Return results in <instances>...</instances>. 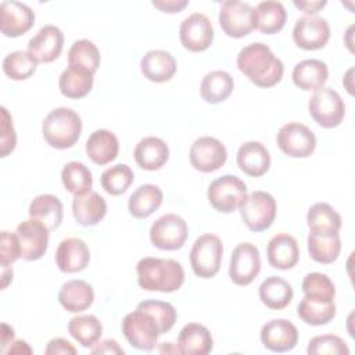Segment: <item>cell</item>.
I'll return each instance as SVG.
<instances>
[{
	"mask_svg": "<svg viewBox=\"0 0 355 355\" xmlns=\"http://www.w3.org/2000/svg\"><path fill=\"white\" fill-rule=\"evenodd\" d=\"M100 51L92 40L80 39L73 42L69 47L68 65L83 67L89 69L92 73H96V71L100 67Z\"/></svg>",
	"mask_w": 355,
	"mask_h": 355,
	"instance_id": "42",
	"label": "cell"
},
{
	"mask_svg": "<svg viewBox=\"0 0 355 355\" xmlns=\"http://www.w3.org/2000/svg\"><path fill=\"white\" fill-rule=\"evenodd\" d=\"M82 133V119L67 107L51 110L42 123V135L46 143L58 150H67L76 144Z\"/></svg>",
	"mask_w": 355,
	"mask_h": 355,
	"instance_id": "3",
	"label": "cell"
},
{
	"mask_svg": "<svg viewBox=\"0 0 355 355\" xmlns=\"http://www.w3.org/2000/svg\"><path fill=\"white\" fill-rule=\"evenodd\" d=\"M49 229L36 219H26L17 226V236L21 245V258L25 261L40 259L49 247Z\"/></svg>",
	"mask_w": 355,
	"mask_h": 355,
	"instance_id": "16",
	"label": "cell"
},
{
	"mask_svg": "<svg viewBox=\"0 0 355 355\" xmlns=\"http://www.w3.org/2000/svg\"><path fill=\"white\" fill-rule=\"evenodd\" d=\"M308 112L319 126L333 129L341 125L345 116V104L336 90L323 86L311 96Z\"/></svg>",
	"mask_w": 355,
	"mask_h": 355,
	"instance_id": "7",
	"label": "cell"
},
{
	"mask_svg": "<svg viewBox=\"0 0 355 355\" xmlns=\"http://www.w3.org/2000/svg\"><path fill=\"white\" fill-rule=\"evenodd\" d=\"M72 214L75 220L82 226L97 225L107 214V202L97 191L73 196Z\"/></svg>",
	"mask_w": 355,
	"mask_h": 355,
	"instance_id": "26",
	"label": "cell"
},
{
	"mask_svg": "<svg viewBox=\"0 0 355 355\" xmlns=\"http://www.w3.org/2000/svg\"><path fill=\"white\" fill-rule=\"evenodd\" d=\"M306 352L309 355H348L349 348L341 337L336 334H322L309 340Z\"/></svg>",
	"mask_w": 355,
	"mask_h": 355,
	"instance_id": "46",
	"label": "cell"
},
{
	"mask_svg": "<svg viewBox=\"0 0 355 355\" xmlns=\"http://www.w3.org/2000/svg\"><path fill=\"white\" fill-rule=\"evenodd\" d=\"M12 280V269L10 266H1V288L4 290Z\"/></svg>",
	"mask_w": 355,
	"mask_h": 355,
	"instance_id": "55",
	"label": "cell"
},
{
	"mask_svg": "<svg viewBox=\"0 0 355 355\" xmlns=\"http://www.w3.org/2000/svg\"><path fill=\"white\" fill-rule=\"evenodd\" d=\"M136 164L144 171H158L169 158L168 144L155 136H147L141 139L133 151Z\"/></svg>",
	"mask_w": 355,
	"mask_h": 355,
	"instance_id": "24",
	"label": "cell"
},
{
	"mask_svg": "<svg viewBox=\"0 0 355 355\" xmlns=\"http://www.w3.org/2000/svg\"><path fill=\"white\" fill-rule=\"evenodd\" d=\"M92 354H123V348L119 347V344L115 340L107 338L101 343H97L90 348Z\"/></svg>",
	"mask_w": 355,
	"mask_h": 355,
	"instance_id": "51",
	"label": "cell"
},
{
	"mask_svg": "<svg viewBox=\"0 0 355 355\" xmlns=\"http://www.w3.org/2000/svg\"><path fill=\"white\" fill-rule=\"evenodd\" d=\"M330 39V25L322 17H301L295 21L293 28L294 43L304 50L323 49Z\"/></svg>",
	"mask_w": 355,
	"mask_h": 355,
	"instance_id": "15",
	"label": "cell"
},
{
	"mask_svg": "<svg viewBox=\"0 0 355 355\" xmlns=\"http://www.w3.org/2000/svg\"><path fill=\"white\" fill-rule=\"evenodd\" d=\"M178 347L186 355H207L214 348L211 331L200 323H187L179 333Z\"/></svg>",
	"mask_w": 355,
	"mask_h": 355,
	"instance_id": "29",
	"label": "cell"
},
{
	"mask_svg": "<svg viewBox=\"0 0 355 355\" xmlns=\"http://www.w3.org/2000/svg\"><path fill=\"white\" fill-rule=\"evenodd\" d=\"M0 265L10 266L18 258H21V245L17 233H11L7 230L1 232L0 237Z\"/></svg>",
	"mask_w": 355,
	"mask_h": 355,
	"instance_id": "47",
	"label": "cell"
},
{
	"mask_svg": "<svg viewBox=\"0 0 355 355\" xmlns=\"http://www.w3.org/2000/svg\"><path fill=\"white\" fill-rule=\"evenodd\" d=\"M189 158L196 171L209 173L225 165L227 159V150L216 137L201 136L191 144Z\"/></svg>",
	"mask_w": 355,
	"mask_h": 355,
	"instance_id": "12",
	"label": "cell"
},
{
	"mask_svg": "<svg viewBox=\"0 0 355 355\" xmlns=\"http://www.w3.org/2000/svg\"><path fill=\"white\" fill-rule=\"evenodd\" d=\"M6 354H32V348L28 345L26 341L18 340L10 345V348L6 351Z\"/></svg>",
	"mask_w": 355,
	"mask_h": 355,
	"instance_id": "54",
	"label": "cell"
},
{
	"mask_svg": "<svg viewBox=\"0 0 355 355\" xmlns=\"http://www.w3.org/2000/svg\"><path fill=\"white\" fill-rule=\"evenodd\" d=\"M182 46L193 53L207 50L214 42V26L211 19L201 12H193L186 17L179 28Z\"/></svg>",
	"mask_w": 355,
	"mask_h": 355,
	"instance_id": "13",
	"label": "cell"
},
{
	"mask_svg": "<svg viewBox=\"0 0 355 355\" xmlns=\"http://www.w3.org/2000/svg\"><path fill=\"white\" fill-rule=\"evenodd\" d=\"M153 6L162 12L175 14V12H180L184 7H187L189 1L187 0H155L153 1Z\"/></svg>",
	"mask_w": 355,
	"mask_h": 355,
	"instance_id": "50",
	"label": "cell"
},
{
	"mask_svg": "<svg viewBox=\"0 0 355 355\" xmlns=\"http://www.w3.org/2000/svg\"><path fill=\"white\" fill-rule=\"evenodd\" d=\"M298 318L311 326L327 324L336 316L334 300L304 295L297 306Z\"/></svg>",
	"mask_w": 355,
	"mask_h": 355,
	"instance_id": "31",
	"label": "cell"
},
{
	"mask_svg": "<svg viewBox=\"0 0 355 355\" xmlns=\"http://www.w3.org/2000/svg\"><path fill=\"white\" fill-rule=\"evenodd\" d=\"M219 25L229 37L240 39L250 35L255 29L254 7L237 0L223 1L219 10Z\"/></svg>",
	"mask_w": 355,
	"mask_h": 355,
	"instance_id": "10",
	"label": "cell"
},
{
	"mask_svg": "<svg viewBox=\"0 0 355 355\" xmlns=\"http://www.w3.org/2000/svg\"><path fill=\"white\" fill-rule=\"evenodd\" d=\"M14 336H15V333H14L12 327H10L8 324L3 323L1 324V349H3V352H6V347L7 345L12 344Z\"/></svg>",
	"mask_w": 355,
	"mask_h": 355,
	"instance_id": "53",
	"label": "cell"
},
{
	"mask_svg": "<svg viewBox=\"0 0 355 355\" xmlns=\"http://www.w3.org/2000/svg\"><path fill=\"white\" fill-rule=\"evenodd\" d=\"M58 301L64 309L72 313L86 311L94 301L93 287L80 279L65 282L58 291Z\"/></svg>",
	"mask_w": 355,
	"mask_h": 355,
	"instance_id": "27",
	"label": "cell"
},
{
	"mask_svg": "<svg viewBox=\"0 0 355 355\" xmlns=\"http://www.w3.org/2000/svg\"><path fill=\"white\" fill-rule=\"evenodd\" d=\"M223 255V244L216 234L205 233L196 239L190 250V265L196 276L201 279L214 277L219 269Z\"/></svg>",
	"mask_w": 355,
	"mask_h": 355,
	"instance_id": "4",
	"label": "cell"
},
{
	"mask_svg": "<svg viewBox=\"0 0 355 355\" xmlns=\"http://www.w3.org/2000/svg\"><path fill=\"white\" fill-rule=\"evenodd\" d=\"M266 255L272 268L280 270L291 269L300 259V248L297 240L287 233H279L269 240Z\"/></svg>",
	"mask_w": 355,
	"mask_h": 355,
	"instance_id": "21",
	"label": "cell"
},
{
	"mask_svg": "<svg viewBox=\"0 0 355 355\" xmlns=\"http://www.w3.org/2000/svg\"><path fill=\"white\" fill-rule=\"evenodd\" d=\"M261 341L272 352H287L297 345L298 330L287 319H272L262 326Z\"/></svg>",
	"mask_w": 355,
	"mask_h": 355,
	"instance_id": "19",
	"label": "cell"
},
{
	"mask_svg": "<svg viewBox=\"0 0 355 355\" xmlns=\"http://www.w3.org/2000/svg\"><path fill=\"white\" fill-rule=\"evenodd\" d=\"M207 196L212 208L222 214H230L245 198L247 186L234 175H223L211 182Z\"/></svg>",
	"mask_w": 355,
	"mask_h": 355,
	"instance_id": "8",
	"label": "cell"
},
{
	"mask_svg": "<svg viewBox=\"0 0 355 355\" xmlns=\"http://www.w3.org/2000/svg\"><path fill=\"white\" fill-rule=\"evenodd\" d=\"M234 89V80L226 71L208 72L200 85V96L208 104H218L225 101Z\"/></svg>",
	"mask_w": 355,
	"mask_h": 355,
	"instance_id": "35",
	"label": "cell"
},
{
	"mask_svg": "<svg viewBox=\"0 0 355 355\" xmlns=\"http://www.w3.org/2000/svg\"><path fill=\"white\" fill-rule=\"evenodd\" d=\"M54 259L61 272L78 273L89 265L90 250L82 239L68 237L58 244Z\"/></svg>",
	"mask_w": 355,
	"mask_h": 355,
	"instance_id": "20",
	"label": "cell"
},
{
	"mask_svg": "<svg viewBox=\"0 0 355 355\" xmlns=\"http://www.w3.org/2000/svg\"><path fill=\"white\" fill-rule=\"evenodd\" d=\"M44 354L46 355H68V354L75 355L76 348L68 340L61 338V337H55V338H51L47 343Z\"/></svg>",
	"mask_w": 355,
	"mask_h": 355,
	"instance_id": "49",
	"label": "cell"
},
{
	"mask_svg": "<svg viewBox=\"0 0 355 355\" xmlns=\"http://www.w3.org/2000/svg\"><path fill=\"white\" fill-rule=\"evenodd\" d=\"M162 190L151 183L139 186L129 197L128 209L136 219H146L154 214L162 204Z\"/></svg>",
	"mask_w": 355,
	"mask_h": 355,
	"instance_id": "30",
	"label": "cell"
},
{
	"mask_svg": "<svg viewBox=\"0 0 355 355\" xmlns=\"http://www.w3.org/2000/svg\"><path fill=\"white\" fill-rule=\"evenodd\" d=\"M93 75L89 69L76 65H68L58 79V87L67 98H82L93 87Z\"/></svg>",
	"mask_w": 355,
	"mask_h": 355,
	"instance_id": "32",
	"label": "cell"
},
{
	"mask_svg": "<svg viewBox=\"0 0 355 355\" xmlns=\"http://www.w3.org/2000/svg\"><path fill=\"white\" fill-rule=\"evenodd\" d=\"M255 29L261 33L273 35L280 32L287 21V11L280 1L266 0L257 4L254 8Z\"/></svg>",
	"mask_w": 355,
	"mask_h": 355,
	"instance_id": "34",
	"label": "cell"
},
{
	"mask_svg": "<svg viewBox=\"0 0 355 355\" xmlns=\"http://www.w3.org/2000/svg\"><path fill=\"white\" fill-rule=\"evenodd\" d=\"M61 180L64 187L73 196L85 194L90 191L93 186L90 169L78 161H71L64 165L61 171Z\"/></svg>",
	"mask_w": 355,
	"mask_h": 355,
	"instance_id": "40",
	"label": "cell"
},
{
	"mask_svg": "<svg viewBox=\"0 0 355 355\" xmlns=\"http://www.w3.org/2000/svg\"><path fill=\"white\" fill-rule=\"evenodd\" d=\"M301 288L304 291V295L320 297L326 300H334L336 297V286L333 280L327 275L320 272L306 273L302 279Z\"/></svg>",
	"mask_w": 355,
	"mask_h": 355,
	"instance_id": "45",
	"label": "cell"
},
{
	"mask_svg": "<svg viewBox=\"0 0 355 355\" xmlns=\"http://www.w3.org/2000/svg\"><path fill=\"white\" fill-rule=\"evenodd\" d=\"M3 122H1V157H7L17 144V135L12 125V118L10 116L6 107H1Z\"/></svg>",
	"mask_w": 355,
	"mask_h": 355,
	"instance_id": "48",
	"label": "cell"
},
{
	"mask_svg": "<svg viewBox=\"0 0 355 355\" xmlns=\"http://www.w3.org/2000/svg\"><path fill=\"white\" fill-rule=\"evenodd\" d=\"M29 218L42 222L50 232L60 227L64 216L62 202L53 194H40L29 205Z\"/></svg>",
	"mask_w": 355,
	"mask_h": 355,
	"instance_id": "33",
	"label": "cell"
},
{
	"mask_svg": "<svg viewBox=\"0 0 355 355\" xmlns=\"http://www.w3.org/2000/svg\"><path fill=\"white\" fill-rule=\"evenodd\" d=\"M237 166L248 176L259 178L269 171L270 155L259 141H245L237 150Z\"/></svg>",
	"mask_w": 355,
	"mask_h": 355,
	"instance_id": "23",
	"label": "cell"
},
{
	"mask_svg": "<svg viewBox=\"0 0 355 355\" xmlns=\"http://www.w3.org/2000/svg\"><path fill=\"white\" fill-rule=\"evenodd\" d=\"M137 283L146 291L173 293L184 283L183 266L175 259L144 257L136 265Z\"/></svg>",
	"mask_w": 355,
	"mask_h": 355,
	"instance_id": "2",
	"label": "cell"
},
{
	"mask_svg": "<svg viewBox=\"0 0 355 355\" xmlns=\"http://www.w3.org/2000/svg\"><path fill=\"white\" fill-rule=\"evenodd\" d=\"M306 223L311 233L333 234L341 229L340 214L327 202H315L306 214Z\"/></svg>",
	"mask_w": 355,
	"mask_h": 355,
	"instance_id": "36",
	"label": "cell"
},
{
	"mask_svg": "<svg viewBox=\"0 0 355 355\" xmlns=\"http://www.w3.org/2000/svg\"><path fill=\"white\" fill-rule=\"evenodd\" d=\"M176 60L165 50H150L140 61V71L146 79L154 83H164L176 73Z\"/></svg>",
	"mask_w": 355,
	"mask_h": 355,
	"instance_id": "22",
	"label": "cell"
},
{
	"mask_svg": "<svg viewBox=\"0 0 355 355\" xmlns=\"http://www.w3.org/2000/svg\"><path fill=\"white\" fill-rule=\"evenodd\" d=\"M293 4L298 8V10H301L302 12H305L308 17H312V15H315V14H318L326 4H327V1H320V0H315V1H308V0H305V1H293Z\"/></svg>",
	"mask_w": 355,
	"mask_h": 355,
	"instance_id": "52",
	"label": "cell"
},
{
	"mask_svg": "<svg viewBox=\"0 0 355 355\" xmlns=\"http://www.w3.org/2000/svg\"><path fill=\"white\" fill-rule=\"evenodd\" d=\"M121 329L128 343L140 351L154 349L161 336L157 320L148 312L139 308L123 318Z\"/></svg>",
	"mask_w": 355,
	"mask_h": 355,
	"instance_id": "5",
	"label": "cell"
},
{
	"mask_svg": "<svg viewBox=\"0 0 355 355\" xmlns=\"http://www.w3.org/2000/svg\"><path fill=\"white\" fill-rule=\"evenodd\" d=\"M64 47V33L55 25H44L28 42V53L39 62H53Z\"/></svg>",
	"mask_w": 355,
	"mask_h": 355,
	"instance_id": "17",
	"label": "cell"
},
{
	"mask_svg": "<svg viewBox=\"0 0 355 355\" xmlns=\"http://www.w3.org/2000/svg\"><path fill=\"white\" fill-rule=\"evenodd\" d=\"M35 24L33 10L19 1H3L0 4V28L7 37H18L26 33Z\"/></svg>",
	"mask_w": 355,
	"mask_h": 355,
	"instance_id": "18",
	"label": "cell"
},
{
	"mask_svg": "<svg viewBox=\"0 0 355 355\" xmlns=\"http://www.w3.org/2000/svg\"><path fill=\"white\" fill-rule=\"evenodd\" d=\"M276 200L266 191H252L239 205L240 216L251 232L269 229L276 218Z\"/></svg>",
	"mask_w": 355,
	"mask_h": 355,
	"instance_id": "6",
	"label": "cell"
},
{
	"mask_svg": "<svg viewBox=\"0 0 355 355\" xmlns=\"http://www.w3.org/2000/svg\"><path fill=\"white\" fill-rule=\"evenodd\" d=\"M261 270L258 248L251 243H240L232 252L229 277L237 286H248Z\"/></svg>",
	"mask_w": 355,
	"mask_h": 355,
	"instance_id": "14",
	"label": "cell"
},
{
	"mask_svg": "<svg viewBox=\"0 0 355 355\" xmlns=\"http://www.w3.org/2000/svg\"><path fill=\"white\" fill-rule=\"evenodd\" d=\"M237 68L250 82L258 87H272L277 85L284 73V65L270 47L265 43L255 42L247 44L237 54Z\"/></svg>",
	"mask_w": 355,
	"mask_h": 355,
	"instance_id": "1",
	"label": "cell"
},
{
	"mask_svg": "<svg viewBox=\"0 0 355 355\" xmlns=\"http://www.w3.org/2000/svg\"><path fill=\"white\" fill-rule=\"evenodd\" d=\"M277 147L291 158H306L316 148L315 133L304 123L288 122L276 136Z\"/></svg>",
	"mask_w": 355,
	"mask_h": 355,
	"instance_id": "11",
	"label": "cell"
},
{
	"mask_svg": "<svg viewBox=\"0 0 355 355\" xmlns=\"http://www.w3.org/2000/svg\"><path fill=\"white\" fill-rule=\"evenodd\" d=\"M137 308L148 312L157 320L161 334H165L175 326L178 315L175 306L169 302L158 300H146L139 302Z\"/></svg>",
	"mask_w": 355,
	"mask_h": 355,
	"instance_id": "44",
	"label": "cell"
},
{
	"mask_svg": "<svg viewBox=\"0 0 355 355\" xmlns=\"http://www.w3.org/2000/svg\"><path fill=\"white\" fill-rule=\"evenodd\" d=\"M189 236L186 220L176 214L159 216L150 227V241L154 247L164 251L180 250Z\"/></svg>",
	"mask_w": 355,
	"mask_h": 355,
	"instance_id": "9",
	"label": "cell"
},
{
	"mask_svg": "<svg viewBox=\"0 0 355 355\" xmlns=\"http://www.w3.org/2000/svg\"><path fill=\"white\" fill-rule=\"evenodd\" d=\"M259 300L270 309H284L293 300L291 286L279 276L266 277L258 288Z\"/></svg>",
	"mask_w": 355,
	"mask_h": 355,
	"instance_id": "37",
	"label": "cell"
},
{
	"mask_svg": "<svg viewBox=\"0 0 355 355\" xmlns=\"http://www.w3.org/2000/svg\"><path fill=\"white\" fill-rule=\"evenodd\" d=\"M37 68V61L26 51L17 50L7 54L3 60V72L12 80L31 78Z\"/></svg>",
	"mask_w": 355,
	"mask_h": 355,
	"instance_id": "41",
	"label": "cell"
},
{
	"mask_svg": "<svg viewBox=\"0 0 355 355\" xmlns=\"http://www.w3.org/2000/svg\"><path fill=\"white\" fill-rule=\"evenodd\" d=\"M68 333L82 347L92 348L103 334V324L94 315H76L68 322Z\"/></svg>",
	"mask_w": 355,
	"mask_h": 355,
	"instance_id": "39",
	"label": "cell"
},
{
	"mask_svg": "<svg viewBox=\"0 0 355 355\" xmlns=\"http://www.w3.org/2000/svg\"><path fill=\"white\" fill-rule=\"evenodd\" d=\"M133 171L126 164H116L107 168L100 178L101 187L111 196L123 194L133 183Z\"/></svg>",
	"mask_w": 355,
	"mask_h": 355,
	"instance_id": "43",
	"label": "cell"
},
{
	"mask_svg": "<svg viewBox=\"0 0 355 355\" xmlns=\"http://www.w3.org/2000/svg\"><path fill=\"white\" fill-rule=\"evenodd\" d=\"M118 151V137L108 129H97L86 140V154L96 165L110 164L116 158Z\"/></svg>",
	"mask_w": 355,
	"mask_h": 355,
	"instance_id": "28",
	"label": "cell"
},
{
	"mask_svg": "<svg viewBox=\"0 0 355 355\" xmlns=\"http://www.w3.org/2000/svg\"><path fill=\"white\" fill-rule=\"evenodd\" d=\"M308 252L315 262L333 263L341 252V239L338 233L333 234H318L311 233L306 239Z\"/></svg>",
	"mask_w": 355,
	"mask_h": 355,
	"instance_id": "38",
	"label": "cell"
},
{
	"mask_svg": "<svg viewBox=\"0 0 355 355\" xmlns=\"http://www.w3.org/2000/svg\"><path fill=\"white\" fill-rule=\"evenodd\" d=\"M293 82L304 92H316L327 82L329 68L326 62L318 58L302 60L295 64L293 73Z\"/></svg>",
	"mask_w": 355,
	"mask_h": 355,
	"instance_id": "25",
	"label": "cell"
}]
</instances>
